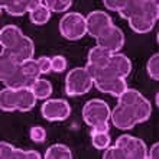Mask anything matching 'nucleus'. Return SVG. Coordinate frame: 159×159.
I'll return each instance as SVG.
<instances>
[{
  "label": "nucleus",
  "mask_w": 159,
  "mask_h": 159,
  "mask_svg": "<svg viewBox=\"0 0 159 159\" xmlns=\"http://www.w3.org/2000/svg\"><path fill=\"white\" fill-rule=\"evenodd\" d=\"M94 81L87 72L85 67L72 68L65 77V93L71 97L83 96L91 91Z\"/></svg>",
  "instance_id": "f257e3e1"
},
{
  "label": "nucleus",
  "mask_w": 159,
  "mask_h": 159,
  "mask_svg": "<svg viewBox=\"0 0 159 159\" xmlns=\"http://www.w3.org/2000/svg\"><path fill=\"white\" fill-rule=\"evenodd\" d=\"M123 19H132L139 16H151L158 20L159 4L156 0H126L125 6L119 10Z\"/></svg>",
  "instance_id": "f03ea898"
},
{
  "label": "nucleus",
  "mask_w": 159,
  "mask_h": 159,
  "mask_svg": "<svg viewBox=\"0 0 159 159\" xmlns=\"http://www.w3.org/2000/svg\"><path fill=\"white\" fill-rule=\"evenodd\" d=\"M59 32L68 41H78L87 34V22L81 13L71 12L59 20Z\"/></svg>",
  "instance_id": "7ed1b4c3"
},
{
  "label": "nucleus",
  "mask_w": 159,
  "mask_h": 159,
  "mask_svg": "<svg viewBox=\"0 0 159 159\" xmlns=\"http://www.w3.org/2000/svg\"><path fill=\"white\" fill-rule=\"evenodd\" d=\"M110 114L111 110L109 104L100 98H93L83 107V119L90 127H94L100 123H109Z\"/></svg>",
  "instance_id": "20e7f679"
},
{
  "label": "nucleus",
  "mask_w": 159,
  "mask_h": 159,
  "mask_svg": "<svg viewBox=\"0 0 159 159\" xmlns=\"http://www.w3.org/2000/svg\"><path fill=\"white\" fill-rule=\"evenodd\" d=\"M87 22V34L91 35L93 38H101L113 28L111 17L103 10H93L85 16Z\"/></svg>",
  "instance_id": "39448f33"
},
{
  "label": "nucleus",
  "mask_w": 159,
  "mask_h": 159,
  "mask_svg": "<svg viewBox=\"0 0 159 159\" xmlns=\"http://www.w3.org/2000/svg\"><path fill=\"white\" fill-rule=\"evenodd\" d=\"M41 113L48 121H61L68 119L71 114V106L64 98H52L42 104Z\"/></svg>",
  "instance_id": "423d86ee"
},
{
  "label": "nucleus",
  "mask_w": 159,
  "mask_h": 159,
  "mask_svg": "<svg viewBox=\"0 0 159 159\" xmlns=\"http://www.w3.org/2000/svg\"><path fill=\"white\" fill-rule=\"evenodd\" d=\"M116 146L123 149L127 159H146L148 148L142 139L133 138L130 134H123L116 140Z\"/></svg>",
  "instance_id": "0eeeda50"
},
{
  "label": "nucleus",
  "mask_w": 159,
  "mask_h": 159,
  "mask_svg": "<svg viewBox=\"0 0 159 159\" xmlns=\"http://www.w3.org/2000/svg\"><path fill=\"white\" fill-rule=\"evenodd\" d=\"M110 119L113 121V125L121 130L133 129L138 125V117H136V111H134L133 106L117 104L110 114Z\"/></svg>",
  "instance_id": "6e6552de"
},
{
  "label": "nucleus",
  "mask_w": 159,
  "mask_h": 159,
  "mask_svg": "<svg viewBox=\"0 0 159 159\" xmlns=\"http://www.w3.org/2000/svg\"><path fill=\"white\" fill-rule=\"evenodd\" d=\"M97 45L107 49L111 54H116L117 51H120L125 45V34L123 30L117 26H113L111 29L101 38L97 39Z\"/></svg>",
  "instance_id": "1a4fd4ad"
},
{
  "label": "nucleus",
  "mask_w": 159,
  "mask_h": 159,
  "mask_svg": "<svg viewBox=\"0 0 159 159\" xmlns=\"http://www.w3.org/2000/svg\"><path fill=\"white\" fill-rule=\"evenodd\" d=\"M7 51L10 52V55L13 58L16 59V62H19L22 65V62H25V61H28V59H30L34 57L35 54L34 41L30 38H28V36H23L16 45Z\"/></svg>",
  "instance_id": "9d476101"
},
{
  "label": "nucleus",
  "mask_w": 159,
  "mask_h": 159,
  "mask_svg": "<svg viewBox=\"0 0 159 159\" xmlns=\"http://www.w3.org/2000/svg\"><path fill=\"white\" fill-rule=\"evenodd\" d=\"M41 2L38 0H9V2H2V7L12 16H22L26 12H30L35 9Z\"/></svg>",
  "instance_id": "9b49d317"
},
{
  "label": "nucleus",
  "mask_w": 159,
  "mask_h": 159,
  "mask_svg": "<svg viewBox=\"0 0 159 159\" xmlns=\"http://www.w3.org/2000/svg\"><path fill=\"white\" fill-rule=\"evenodd\" d=\"M25 35L22 32L20 28L15 25H6L3 29L0 30V43L3 46V49H10L20 41Z\"/></svg>",
  "instance_id": "f8f14e48"
},
{
  "label": "nucleus",
  "mask_w": 159,
  "mask_h": 159,
  "mask_svg": "<svg viewBox=\"0 0 159 159\" xmlns=\"http://www.w3.org/2000/svg\"><path fill=\"white\" fill-rule=\"evenodd\" d=\"M19 68H20V64L16 62V59L10 55V52L7 49H2V54H0V80L4 81L7 77L15 74Z\"/></svg>",
  "instance_id": "ddd939ff"
},
{
  "label": "nucleus",
  "mask_w": 159,
  "mask_h": 159,
  "mask_svg": "<svg viewBox=\"0 0 159 159\" xmlns=\"http://www.w3.org/2000/svg\"><path fill=\"white\" fill-rule=\"evenodd\" d=\"M16 91V107L19 111H29L36 104V96L34 94L32 88H20L15 90Z\"/></svg>",
  "instance_id": "4468645a"
},
{
  "label": "nucleus",
  "mask_w": 159,
  "mask_h": 159,
  "mask_svg": "<svg viewBox=\"0 0 159 159\" xmlns=\"http://www.w3.org/2000/svg\"><path fill=\"white\" fill-rule=\"evenodd\" d=\"M35 81L36 80L26 77L23 74V71H22V68H19L15 74H12L10 77H7L4 80L3 84L7 88H10V90H20V88H32Z\"/></svg>",
  "instance_id": "2eb2a0df"
},
{
  "label": "nucleus",
  "mask_w": 159,
  "mask_h": 159,
  "mask_svg": "<svg viewBox=\"0 0 159 159\" xmlns=\"http://www.w3.org/2000/svg\"><path fill=\"white\" fill-rule=\"evenodd\" d=\"M94 85L97 87L98 91L110 94V96H113V97H119L127 88L126 78H114V80L104 81V83H94Z\"/></svg>",
  "instance_id": "dca6fc26"
},
{
  "label": "nucleus",
  "mask_w": 159,
  "mask_h": 159,
  "mask_svg": "<svg viewBox=\"0 0 159 159\" xmlns=\"http://www.w3.org/2000/svg\"><path fill=\"white\" fill-rule=\"evenodd\" d=\"M110 64L116 68V71H117L120 78H126L130 74V71H132V62H130V59L125 54H117V52L111 54Z\"/></svg>",
  "instance_id": "f3484780"
},
{
  "label": "nucleus",
  "mask_w": 159,
  "mask_h": 159,
  "mask_svg": "<svg viewBox=\"0 0 159 159\" xmlns=\"http://www.w3.org/2000/svg\"><path fill=\"white\" fill-rule=\"evenodd\" d=\"M110 57H111V52L97 45L94 48H91L90 52H88V64L98 65V67H106V65L110 64Z\"/></svg>",
  "instance_id": "a211bd4d"
},
{
  "label": "nucleus",
  "mask_w": 159,
  "mask_h": 159,
  "mask_svg": "<svg viewBox=\"0 0 159 159\" xmlns=\"http://www.w3.org/2000/svg\"><path fill=\"white\" fill-rule=\"evenodd\" d=\"M156 19L151 16H139V17H132L129 19V25L133 32L136 34H148L153 29Z\"/></svg>",
  "instance_id": "6ab92c4d"
},
{
  "label": "nucleus",
  "mask_w": 159,
  "mask_h": 159,
  "mask_svg": "<svg viewBox=\"0 0 159 159\" xmlns=\"http://www.w3.org/2000/svg\"><path fill=\"white\" fill-rule=\"evenodd\" d=\"M0 109L3 111H15L16 107V91L10 88H3L0 91Z\"/></svg>",
  "instance_id": "aec40b11"
},
{
  "label": "nucleus",
  "mask_w": 159,
  "mask_h": 159,
  "mask_svg": "<svg viewBox=\"0 0 159 159\" xmlns=\"http://www.w3.org/2000/svg\"><path fill=\"white\" fill-rule=\"evenodd\" d=\"M29 17L34 25H45L46 22L51 19V12L49 9L43 4V2H41L36 7L29 12Z\"/></svg>",
  "instance_id": "412c9836"
},
{
  "label": "nucleus",
  "mask_w": 159,
  "mask_h": 159,
  "mask_svg": "<svg viewBox=\"0 0 159 159\" xmlns=\"http://www.w3.org/2000/svg\"><path fill=\"white\" fill-rule=\"evenodd\" d=\"M71 158L72 153L70 151V148L62 145V143L52 145L45 152V159H71Z\"/></svg>",
  "instance_id": "4be33fe9"
},
{
  "label": "nucleus",
  "mask_w": 159,
  "mask_h": 159,
  "mask_svg": "<svg viewBox=\"0 0 159 159\" xmlns=\"http://www.w3.org/2000/svg\"><path fill=\"white\" fill-rule=\"evenodd\" d=\"M32 91H34V94L36 96L38 100H46L52 94V84L48 80L38 78L32 85Z\"/></svg>",
  "instance_id": "5701e85b"
},
{
  "label": "nucleus",
  "mask_w": 159,
  "mask_h": 159,
  "mask_svg": "<svg viewBox=\"0 0 159 159\" xmlns=\"http://www.w3.org/2000/svg\"><path fill=\"white\" fill-rule=\"evenodd\" d=\"M142 98H143L142 94H140L138 90H133V88H126L125 91H123L120 96L117 97L119 104H125V106H134V104H138Z\"/></svg>",
  "instance_id": "b1692460"
},
{
  "label": "nucleus",
  "mask_w": 159,
  "mask_h": 159,
  "mask_svg": "<svg viewBox=\"0 0 159 159\" xmlns=\"http://www.w3.org/2000/svg\"><path fill=\"white\" fill-rule=\"evenodd\" d=\"M134 111H136V117H138V123H143L146 121L148 119L151 117V113H152V106L149 103L148 98L143 97L142 100L139 101L138 104H134Z\"/></svg>",
  "instance_id": "393cba45"
},
{
  "label": "nucleus",
  "mask_w": 159,
  "mask_h": 159,
  "mask_svg": "<svg viewBox=\"0 0 159 159\" xmlns=\"http://www.w3.org/2000/svg\"><path fill=\"white\" fill-rule=\"evenodd\" d=\"M20 68L26 77L34 78V80H38L39 75L42 74L41 68H39V64H38V59H34V58H30V59H28V61H25V62H22Z\"/></svg>",
  "instance_id": "a878e982"
},
{
  "label": "nucleus",
  "mask_w": 159,
  "mask_h": 159,
  "mask_svg": "<svg viewBox=\"0 0 159 159\" xmlns=\"http://www.w3.org/2000/svg\"><path fill=\"white\" fill-rule=\"evenodd\" d=\"M91 143L96 149L104 151L106 148L110 146L109 132H96V130H91Z\"/></svg>",
  "instance_id": "bb28decb"
},
{
  "label": "nucleus",
  "mask_w": 159,
  "mask_h": 159,
  "mask_svg": "<svg viewBox=\"0 0 159 159\" xmlns=\"http://www.w3.org/2000/svg\"><path fill=\"white\" fill-rule=\"evenodd\" d=\"M49 12H65L72 6L71 0H45L43 2Z\"/></svg>",
  "instance_id": "cd10ccee"
},
{
  "label": "nucleus",
  "mask_w": 159,
  "mask_h": 159,
  "mask_svg": "<svg viewBox=\"0 0 159 159\" xmlns=\"http://www.w3.org/2000/svg\"><path fill=\"white\" fill-rule=\"evenodd\" d=\"M159 55L158 54H153L149 58V61H148V65H146V71H148V75H149V78L155 80V81H158L159 80Z\"/></svg>",
  "instance_id": "c85d7f7f"
},
{
  "label": "nucleus",
  "mask_w": 159,
  "mask_h": 159,
  "mask_svg": "<svg viewBox=\"0 0 159 159\" xmlns=\"http://www.w3.org/2000/svg\"><path fill=\"white\" fill-rule=\"evenodd\" d=\"M103 158L104 159H127L126 158V153L123 152V149H120L119 146H109L104 149V153H103Z\"/></svg>",
  "instance_id": "c756f323"
},
{
  "label": "nucleus",
  "mask_w": 159,
  "mask_h": 159,
  "mask_svg": "<svg viewBox=\"0 0 159 159\" xmlns=\"http://www.w3.org/2000/svg\"><path fill=\"white\" fill-rule=\"evenodd\" d=\"M29 136L34 142L42 143V142H45V139H46V130L42 126H32L29 130Z\"/></svg>",
  "instance_id": "7c9ffc66"
},
{
  "label": "nucleus",
  "mask_w": 159,
  "mask_h": 159,
  "mask_svg": "<svg viewBox=\"0 0 159 159\" xmlns=\"http://www.w3.org/2000/svg\"><path fill=\"white\" fill-rule=\"evenodd\" d=\"M52 71L55 72H62L65 71L67 68V59L62 55H57V57H52Z\"/></svg>",
  "instance_id": "2f4dec72"
},
{
  "label": "nucleus",
  "mask_w": 159,
  "mask_h": 159,
  "mask_svg": "<svg viewBox=\"0 0 159 159\" xmlns=\"http://www.w3.org/2000/svg\"><path fill=\"white\" fill-rule=\"evenodd\" d=\"M15 149H16V148L13 146V145H10V143L2 142L0 143V156L3 159H12Z\"/></svg>",
  "instance_id": "473e14b6"
},
{
  "label": "nucleus",
  "mask_w": 159,
  "mask_h": 159,
  "mask_svg": "<svg viewBox=\"0 0 159 159\" xmlns=\"http://www.w3.org/2000/svg\"><path fill=\"white\" fill-rule=\"evenodd\" d=\"M38 64H39V68H41L42 74H48V72L52 71V59L49 57H41V58H38Z\"/></svg>",
  "instance_id": "72a5a7b5"
},
{
  "label": "nucleus",
  "mask_w": 159,
  "mask_h": 159,
  "mask_svg": "<svg viewBox=\"0 0 159 159\" xmlns=\"http://www.w3.org/2000/svg\"><path fill=\"white\" fill-rule=\"evenodd\" d=\"M125 3H126V0H104L103 2V4H104L106 7L109 9V10H116V12H119L123 6H125Z\"/></svg>",
  "instance_id": "f704fd0d"
},
{
  "label": "nucleus",
  "mask_w": 159,
  "mask_h": 159,
  "mask_svg": "<svg viewBox=\"0 0 159 159\" xmlns=\"http://www.w3.org/2000/svg\"><path fill=\"white\" fill-rule=\"evenodd\" d=\"M148 158H151V159L159 158V143H153L151 149H148Z\"/></svg>",
  "instance_id": "c9c22d12"
}]
</instances>
